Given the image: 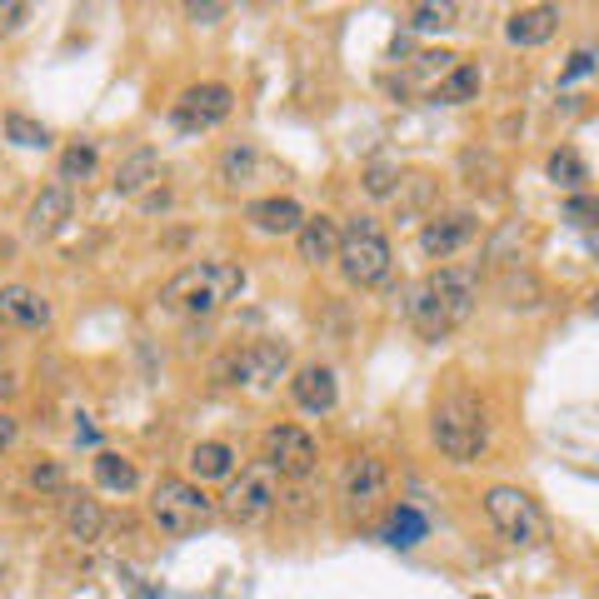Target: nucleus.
<instances>
[{"mask_svg": "<svg viewBox=\"0 0 599 599\" xmlns=\"http://www.w3.org/2000/svg\"><path fill=\"white\" fill-rule=\"evenodd\" d=\"M475 305H479V265H439L409 285L405 319L415 325V335L445 339L475 315Z\"/></svg>", "mask_w": 599, "mask_h": 599, "instance_id": "obj_1", "label": "nucleus"}, {"mask_svg": "<svg viewBox=\"0 0 599 599\" xmlns=\"http://www.w3.org/2000/svg\"><path fill=\"white\" fill-rule=\"evenodd\" d=\"M245 290V270L235 260H195V265L175 270L160 290V305L175 309V315L190 319H210L230 305V300Z\"/></svg>", "mask_w": 599, "mask_h": 599, "instance_id": "obj_2", "label": "nucleus"}, {"mask_svg": "<svg viewBox=\"0 0 599 599\" xmlns=\"http://www.w3.org/2000/svg\"><path fill=\"white\" fill-rule=\"evenodd\" d=\"M429 435H435L439 455H449L455 465H469V459H479L489 445L485 405H479L469 389H449L435 405V415H429Z\"/></svg>", "mask_w": 599, "mask_h": 599, "instance_id": "obj_3", "label": "nucleus"}, {"mask_svg": "<svg viewBox=\"0 0 599 599\" xmlns=\"http://www.w3.org/2000/svg\"><path fill=\"white\" fill-rule=\"evenodd\" d=\"M335 260H339V275H345L355 290L385 285L389 270H395V250H389L379 220H369V215H355L345 230H339V255Z\"/></svg>", "mask_w": 599, "mask_h": 599, "instance_id": "obj_4", "label": "nucleus"}, {"mask_svg": "<svg viewBox=\"0 0 599 599\" xmlns=\"http://www.w3.org/2000/svg\"><path fill=\"white\" fill-rule=\"evenodd\" d=\"M210 515H215V505H210V495L195 479L165 475L150 489V519H155L160 535H170V539H185V535H195V529H205Z\"/></svg>", "mask_w": 599, "mask_h": 599, "instance_id": "obj_5", "label": "nucleus"}, {"mask_svg": "<svg viewBox=\"0 0 599 599\" xmlns=\"http://www.w3.org/2000/svg\"><path fill=\"white\" fill-rule=\"evenodd\" d=\"M290 369V349L280 339H255V345L225 349L215 359V379L230 389H275Z\"/></svg>", "mask_w": 599, "mask_h": 599, "instance_id": "obj_6", "label": "nucleus"}, {"mask_svg": "<svg viewBox=\"0 0 599 599\" xmlns=\"http://www.w3.org/2000/svg\"><path fill=\"white\" fill-rule=\"evenodd\" d=\"M485 515H489V525H495V535L515 549H529L545 539V515H539V505L519 485H489Z\"/></svg>", "mask_w": 599, "mask_h": 599, "instance_id": "obj_7", "label": "nucleus"}, {"mask_svg": "<svg viewBox=\"0 0 599 599\" xmlns=\"http://www.w3.org/2000/svg\"><path fill=\"white\" fill-rule=\"evenodd\" d=\"M280 505V475L265 465V459H255V465H245L240 475H230V489L225 499H220V509H225L235 525H260V519H270Z\"/></svg>", "mask_w": 599, "mask_h": 599, "instance_id": "obj_8", "label": "nucleus"}, {"mask_svg": "<svg viewBox=\"0 0 599 599\" xmlns=\"http://www.w3.org/2000/svg\"><path fill=\"white\" fill-rule=\"evenodd\" d=\"M230 110H235V90L220 85V80H205V85H190L175 95V105H170V125L180 130V135H205V130L225 125Z\"/></svg>", "mask_w": 599, "mask_h": 599, "instance_id": "obj_9", "label": "nucleus"}, {"mask_svg": "<svg viewBox=\"0 0 599 599\" xmlns=\"http://www.w3.org/2000/svg\"><path fill=\"white\" fill-rule=\"evenodd\" d=\"M265 465L275 469L280 479H309L319 465V445L309 429L300 425H275L265 435Z\"/></svg>", "mask_w": 599, "mask_h": 599, "instance_id": "obj_10", "label": "nucleus"}, {"mask_svg": "<svg viewBox=\"0 0 599 599\" xmlns=\"http://www.w3.org/2000/svg\"><path fill=\"white\" fill-rule=\"evenodd\" d=\"M479 235V215L475 210H445V215H429L419 230V255L425 260H449Z\"/></svg>", "mask_w": 599, "mask_h": 599, "instance_id": "obj_11", "label": "nucleus"}, {"mask_svg": "<svg viewBox=\"0 0 599 599\" xmlns=\"http://www.w3.org/2000/svg\"><path fill=\"white\" fill-rule=\"evenodd\" d=\"M385 489H389V465L379 455H355L345 465V475H339V499L349 509H369L375 499H385Z\"/></svg>", "mask_w": 599, "mask_h": 599, "instance_id": "obj_12", "label": "nucleus"}, {"mask_svg": "<svg viewBox=\"0 0 599 599\" xmlns=\"http://www.w3.org/2000/svg\"><path fill=\"white\" fill-rule=\"evenodd\" d=\"M290 399H295L305 415H329L339 405V379L329 365H300L290 375Z\"/></svg>", "mask_w": 599, "mask_h": 599, "instance_id": "obj_13", "label": "nucleus"}, {"mask_svg": "<svg viewBox=\"0 0 599 599\" xmlns=\"http://www.w3.org/2000/svg\"><path fill=\"white\" fill-rule=\"evenodd\" d=\"M160 175H165V165H160L155 145L130 150V155L115 165V195L120 200H145L150 190H160Z\"/></svg>", "mask_w": 599, "mask_h": 599, "instance_id": "obj_14", "label": "nucleus"}, {"mask_svg": "<svg viewBox=\"0 0 599 599\" xmlns=\"http://www.w3.org/2000/svg\"><path fill=\"white\" fill-rule=\"evenodd\" d=\"M55 309L40 290L30 285H0V325H16V329H50Z\"/></svg>", "mask_w": 599, "mask_h": 599, "instance_id": "obj_15", "label": "nucleus"}, {"mask_svg": "<svg viewBox=\"0 0 599 599\" xmlns=\"http://www.w3.org/2000/svg\"><path fill=\"white\" fill-rule=\"evenodd\" d=\"M245 220L260 230V235H295V230L305 225V210H300L290 195H265V200H250Z\"/></svg>", "mask_w": 599, "mask_h": 599, "instance_id": "obj_16", "label": "nucleus"}, {"mask_svg": "<svg viewBox=\"0 0 599 599\" xmlns=\"http://www.w3.org/2000/svg\"><path fill=\"white\" fill-rule=\"evenodd\" d=\"M295 250L305 265H329L339 255V220L335 215H305V225L295 230Z\"/></svg>", "mask_w": 599, "mask_h": 599, "instance_id": "obj_17", "label": "nucleus"}, {"mask_svg": "<svg viewBox=\"0 0 599 599\" xmlns=\"http://www.w3.org/2000/svg\"><path fill=\"white\" fill-rule=\"evenodd\" d=\"M555 30H559V10L555 6H519L515 16L505 20V40L509 45H519V50L545 45Z\"/></svg>", "mask_w": 599, "mask_h": 599, "instance_id": "obj_18", "label": "nucleus"}, {"mask_svg": "<svg viewBox=\"0 0 599 599\" xmlns=\"http://www.w3.org/2000/svg\"><path fill=\"white\" fill-rule=\"evenodd\" d=\"M70 205H75V200H70V190L55 180V185H45L35 200H30L26 230H30V235H35V240H50V235H55V230L70 220Z\"/></svg>", "mask_w": 599, "mask_h": 599, "instance_id": "obj_19", "label": "nucleus"}, {"mask_svg": "<svg viewBox=\"0 0 599 599\" xmlns=\"http://www.w3.org/2000/svg\"><path fill=\"white\" fill-rule=\"evenodd\" d=\"M60 525H65V535L75 539V545H90V539H100V529H105V509L90 495L65 489V495H60Z\"/></svg>", "mask_w": 599, "mask_h": 599, "instance_id": "obj_20", "label": "nucleus"}, {"mask_svg": "<svg viewBox=\"0 0 599 599\" xmlns=\"http://www.w3.org/2000/svg\"><path fill=\"white\" fill-rule=\"evenodd\" d=\"M190 475H195V485H205V479H230L235 475V449H230L225 439H200V445L190 449Z\"/></svg>", "mask_w": 599, "mask_h": 599, "instance_id": "obj_21", "label": "nucleus"}, {"mask_svg": "<svg viewBox=\"0 0 599 599\" xmlns=\"http://www.w3.org/2000/svg\"><path fill=\"white\" fill-rule=\"evenodd\" d=\"M479 95V65H469V60H459L449 75H439L435 85H429V100L435 105H465V100Z\"/></svg>", "mask_w": 599, "mask_h": 599, "instance_id": "obj_22", "label": "nucleus"}, {"mask_svg": "<svg viewBox=\"0 0 599 599\" xmlns=\"http://www.w3.org/2000/svg\"><path fill=\"white\" fill-rule=\"evenodd\" d=\"M425 535H429V519L419 515L415 505H395V509H389V519H385V545L415 549Z\"/></svg>", "mask_w": 599, "mask_h": 599, "instance_id": "obj_23", "label": "nucleus"}, {"mask_svg": "<svg viewBox=\"0 0 599 599\" xmlns=\"http://www.w3.org/2000/svg\"><path fill=\"white\" fill-rule=\"evenodd\" d=\"M255 165H260V150L250 145V140H235V145H225V155H220L215 180L225 190H235V185H245V180L255 175Z\"/></svg>", "mask_w": 599, "mask_h": 599, "instance_id": "obj_24", "label": "nucleus"}, {"mask_svg": "<svg viewBox=\"0 0 599 599\" xmlns=\"http://www.w3.org/2000/svg\"><path fill=\"white\" fill-rule=\"evenodd\" d=\"M95 175V145L90 140H70L65 150H60V170H55V180L60 185H80V180H90Z\"/></svg>", "mask_w": 599, "mask_h": 599, "instance_id": "obj_25", "label": "nucleus"}, {"mask_svg": "<svg viewBox=\"0 0 599 599\" xmlns=\"http://www.w3.org/2000/svg\"><path fill=\"white\" fill-rule=\"evenodd\" d=\"M95 485L115 489V495H130V489H135V465H130L125 455H115V449H100L95 455Z\"/></svg>", "mask_w": 599, "mask_h": 599, "instance_id": "obj_26", "label": "nucleus"}, {"mask_svg": "<svg viewBox=\"0 0 599 599\" xmlns=\"http://www.w3.org/2000/svg\"><path fill=\"white\" fill-rule=\"evenodd\" d=\"M0 130H6V140H10V145H20V150H45L50 145V130L40 125V120L20 115V110H6Z\"/></svg>", "mask_w": 599, "mask_h": 599, "instance_id": "obj_27", "label": "nucleus"}, {"mask_svg": "<svg viewBox=\"0 0 599 599\" xmlns=\"http://www.w3.org/2000/svg\"><path fill=\"white\" fill-rule=\"evenodd\" d=\"M545 175L555 180V185H565V190H579L589 180V170H585V160H579L575 150H555L549 165H545Z\"/></svg>", "mask_w": 599, "mask_h": 599, "instance_id": "obj_28", "label": "nucleus"}, {"mask_svg": "<svg viewBox=\"0 0 599 599\" xmlns=\"http://www.w3.org/2000/svg\"><path fill=\"white\" fill-rule=\"evenodd\" d=\"M395 180H399V165L395 160H369L365 165V175H359V185H365V195H375V200H389L395 195Z\"/></svg>", "mask_w": 599, "mask_h": 599, "instance_id": "obj_29", "label": "nucleus"}, {"mask_svg": "<svg viewBox=\"0 0 599 599\" xmlns=\"http://www.w3.org/2000/svg\"><path fill=\"white\" fill-rule=\"evenodd\" d=\"M405 20H409V30H449L459 20V6H449V0L445 6H415Z\"/></svg>", "mask_w": 599, "mask_h": 599, "instance_id": "obj_30", "label": "nucleus"}, {"mask_svg": "<svg viewBox=\"0 0 599 599\" xmlns=\"http://www.w3.org/2000/svg\"><path fill=\"white\" fill-rule=\"evenodd\" d=\"M505 305L535 309V305H539V285H535L529 275H519V270H509V280H505Z\"/></svg>", "mask_w": 599, "mask_h": 599, "instance_id": "obj_31", "label": "nucleus"}, {"mask_svg": "<svg viewBox=\"0 0 599 599\" xmlns=\"http://www.w3.org/2000/svg\"><path fill=\"white\" fill-rule=\"evenodd\" d=\"M30 485L45 489V495H65V469H60L55 459H35V465H30Z\"/></svg>", "mask_w": 599, "mask_h": 599, "instance_id": "obj_32", "label": "nucleus"}, {"mask_svg": "<svg viewBox=\"0 0 599 599\" xmlns=\"http://www.w3.org/2000/svg\"><path fill=\"white\" fill-rule=\"evenodd\" d=\"M565 220H575V225H595L599 220V195H569L565 200Z\"/></svg>", "mask_w": 599, "mask_h": 599, "instance_id": "obj_33", "label": "nucleus"}, {"mask_svg": "<svg viewBox=\"0 0 599 599\" xmlns=\"http://www.w3.org/2000/svg\"><path fill=\"white\" fill-rule=\"evenodd\" d=\"M26 20H30L26 0H0V35H16V30H26Z\"/></svg>", "mask_w": 599, "mask_h": 599, "instance_id": "obj_34", "label": "nucleus"}, {"mask_svg": "<svg viewBox=\"0 0 599 599\" xmlns=\"http://www.w3.org/2000/svg\"><path fill=\"white\" fill-rule=\"evenodd\" d=\"M595 65H599V55H595V50H589V45H579V50H575V55H569V65H565V70H559V80H565V85H569V80L589 75V70H595Z\"/></svg>", "mask_w": 599, "mask_h": 599, "instance_id": "obj_35", "label": "nucleus"}, {"mask_svg": "<svg viewBox=\"0 0 599 599\" xmlns=\"http://www.w3.org/2000/svg\"><path fill=\"white\" fill-rule=\"evenodd\" d=\"M185 16L195 20V26H215V20L225 16V6H185Z\"/></svg>", "mask_w": 599, "mask_h": 599, "instance_id": "obj_36", "label": "nucleus"}, {"mask_svg": "<svg viewBox=\"0 0 599 599\" xmlns=\"http://www.w3.org/2000/svg\"><path fill=\"white\" fill-rule=\"evenodd\" d=\"M16 435H20L16 415H6V409H0V449H10V445H16Z\"/></svg>", "mask_w": 599, "mask_h": 599, "instance_id": "obj_37", "label": "nucleus"}, {"mask_svg": "<svg viewBox=\"0 0 599 599\" xmlns=\"http://www.w3.org/2000/svg\"><path fill=\"white\" fill-rule=\"evenodd\" d=\"M16 395V375H6V369H0V399H10Z\"/></svg>", "mask_w": 599, "mask_h": 599, "instance_id": "obj_38", "label": "nucleus"}, {"mask_svg": "<svg viewBox=\"0 0 599 599\" xmlns=\"http://www.w3.org/2000/svg\"><path fill=\"white\" fill-rule=\"evenodd\" d=\"M585 245H589V255H595V260H599V230H595V235H589V240H585Z\"/></svg>", "mask_w": 599, "mask_h": 599, "instance_id": "obj_39", "label": "nucleus"}, {"mask_svg": "<svg viewBox=\"0 0 599 599\" xmlns=\"http://www.w3.org/2000/svg\"><path fill=\"white\" fill-rule=\"evenodd\" d=\"M589 315L599 319V290H595V295H589Z\"/></svg>", "mask_w": 599, "mask_h": 599, "instance_id": "obj_40", "label": "nucleus"}, {"mask_svg": "<svg viewBox=\"0 0 599 599\" xmlns=\"http://www.w3.org/2000/svg\"><path fill=\"white\" fill-rule=\"evenodd\" d=\"M6 555H10V549H6V539H0V569H6Z\"/></svg>", "mask_w": 599, "mask_h": 599, "instance_id": "obj_41", "label": "nucleus"}, {"mask_svg": "<svg viewBox=\"0 0 599 599\" xmlns=\"http://www.w3.org/2000/svg\"><path fill=\"white\" fill-rule=\"evenodd\" d=\"M0 349H6V339H0Z\"/></svg>", "mask_w": 599, "mask_h": 599, "instance_id": "obj_42", "label": "nucleus"}]
</instances>
